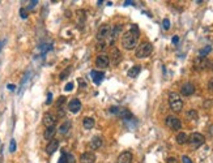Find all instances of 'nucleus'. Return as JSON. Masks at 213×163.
I'll return each mask as SVG.
<instances>
[{"label":"nucleus","mask_w":213,"mask_h":163,"mask_svg":"<svg viewBox=\"0 0 213 163\" xmlns=\"http://www.w3.org/2000/svg\"><path fill=\"white\" fill-rule=\"evenodd\" d=\"M0 50H1V43H0Z\"/></svg>","instance_id":"46"},{"label":"nucleus","mask_w":213,"mask_h":163,"mask_svg":"<svg viewBox=\"0 0 213 163\" xmlns=\"http://www.w3.org/2000/svg\"><path fill=\"white\" fill-rule=\"evenodd\" d=\"M124 4H126V5H131V4H133V1H126Z\"/></svg>","instance_id":"45"},{"label":"nucleus","mask_w":213,"mask_h":163,"mask_svg":"<svg viewBox=\"0 0 213 163\" xmlns=\"http://www.w3.org/2000/svg\"><path fill=\"white\" fill-rule=\"evenodd\" d=\"M167 163H179V161L175 157H170V158H167Z\"/></svg>","instance_id":"34"},{"label":"nucleus","mask_w":213,"mask_h":163,"mask_svg":"<svg viewBox=\"0 0 213 163\" xmlns=\"http://www.w3.org/2000/svg\"><path fill=\"white\" fill-rule=\"evenodd\" d=\"M102 144H103L102 137H99V136H96V137H93V140L90 141V149H93V150L99 149V147L102 146Z\"/></svg>","instance_id":"17"},{"label":"nucleus","mask_w":213,"mask_h":163,"mask_svg":"<svg viewBox=\"0 0 213 163\" xmlns=\"http://www.w3.org/2000/svg\"><path fill=\"white\" fill-rule=\"evenodd\" d=\"M58 147H59V141L58 140H51L50 142L47 144V146H46V153L47 154H54L58 150Z\"/></svg>","instance_id":"15"},{"label":"nucleus","mask_w":213,"mask_h":163,"mask_svg":"<svg viewBox=\"0 0 213 163\" xmlns=\"http://www.w3.org/2000/svg\"><path fill=\"white\" fill-rule=\"evenodd\" d=\"M152 51H153V46H152L149 42H142V43L139 44L137 48H136V56L140 59L148 58L152 54Z\"/></svg>","instance_id":"3"},{"label":"nucleus","mask_w":213,"mask_h":163,"mask_svg":"<svg viewBox=\"0 0 213 163\" xmlns=\"http://www.w3.org/2000/svg\"><path fill=\"white\" fill-rule=\"evenodd\" d=\"M58 163H68V162H67V158H65V155H64V152H63L62 157H60V159H59V162H58Z\"/></svg>","instance_id":"36"},{"label":"nucleus","mask_w":213,"mask_h":163,"mask_svg":"<svg viewBox=\"0 0 213 163\" xmlns=\"http://www.w3.org/2000/svg\"><path fill=\"white\" fill-rule=\"evenodd\" d=\"M7 87H8V90H11V92H13V90L16 89V86H14V85H12V84H9V85H8Z\"/></svg>","instance_id":"41"},{"label":"nucleus","mask_w":213,"mask_h":163,"mask_svg":"<svg viewBox=\"0 0 213 163\" xmlns=\"http://www.w3.org/2000/svg\"><path fill=\"white\" fill-rule=\"evenodd\" d=\"M65 102V97H59V99H58V102H56V106H58V108L60 107L63 103Z\"/></svg>","instance_id":"32"},{"label":"nucleus","mask_w":213,"mask_h":163,"mask_svg":"<svg viewBox=\"0 0 213 163\" xmlns=\"http://www.w3.org/2000/svg\"><path fill=\"white\" fill-rule=\"evenodd\" d=\"M110 61L114 65H118L120 63V60H122V54H120V51L118 50L117 47H112L111 48V52H110Z\"/></svg>","instance_id":"9"},{"label":"nucleus","mask_w":213,"mask_h":163,"mask_svg":"<svg viewBox=\"0 0 213 163\" xmlns=\"http://www.w3.org/2000/svg\"><path fill=\"white\" fill-rule=\"evenodd\" d=\"M208 89H209V92H213V78H211V80H209V82H208Z\"/></svg>","instance_id":"40"},{"label":"nucleus","mask_w":213,"mask_h":163,"mask_svg":"<svg viewBox=\"0 0 213 163\" xmlns=\"http://www.w3.org/2000/svg\"><path fill=\"white\" fill-rule=\"evenodd\" d=\"M211 51H212V47H211V46H207V47H204V48H201V50L199 51V55L203 56V58H205V56L208 55Z\"/></svg>","instance_id":"24"},{"label":"nucleus","mask_w":213,"mask_h":163,"mask_svg":"<svg viewBox=\"0 0 213 163\" xmlns=\"http://www.w3.org/2000/svg\"><path fill=\"white\" fill-rule=\"evenodd\" d=\"M181 93H182V95H184V97L192 95L194 93H195V86H194L191 82H186V84H183V85H182V87H181Z\"/></svg>","instance_id":"11"},{"label":"nucleus","mask_w":213,"mask_h":163,"mask_svg":"<svg viewBox=\"0 0 213 163\" xmlns=\"http://www.w3.org/2000/svg\"><path fill=\"white\" fill-rule=\"evenodd\" d=\"M37 4H38V1H37V0H34V1H30V3H29V7H28V8H29V9H33V8H34Z\"/></svg>","instance_id":"38"},{"label":"nucleus","mask_w":213,"mask_h":163,"mask_svg":"<svg viewBox=\"0 0 213 163\" xmlns=\"http://www.w3.org/2000/svg\"><path fill=\"white\" fill-rule=\"evenodd\" d=\"M204 141H205V138H204V136L201 133H197V132H195L191 136H188V142L192 147H199L201 146L204 144Z\"/></svg>","instance_id":"5"},{"label":"nucleus","mask_w":213,"mask_h":163,"mask_svg":"<svg viewBox=\"0 0 213 163\" xmlns=\"http://www.w3.org/2000/svg\"><path fill=\"white\" fill-rule=\"evenodd\" d=\"M182 162H183V163H192V161H191V159L188 158L187 155H183V157H182Z\"/></svg>","instance_id":"35"},{"label":"nucleus","mask_w":213,"mask_h":163,"mask_svg":"<svg viewBox=\"0 0 213 163\" xmlns=\"http://www.w3.org/2000/svg\"><path fill=\"white\" fill-rule=\"evenodd\" d=\"M90 76H92V80L94 81V84H96V85H99V84L102 82V80H103V77H105V74H103L102 72L92 71V72H90Z\"/></svg>","instance_id":"16"},{"label":"nucleus","mask_w":213,"mask_h":163,"mask_svg":"<svg viewBox=\"0 0 213 163\" xmlns=\"http://www.w3.org/2000/svg\"><path fill=\"white\" fill-rule=\"evenodd\" d=\"M55 133H56V128L55 127H51V128H47L46 131H45V138L46 140H54V136H55Z\"/></svg>","instance_id":"20"},{"label":"nucleus","mask_w":213,"mask_h":163,"mask_svg":"<svg viewBox=\"0 0 213 163\" xmlns=\"http://www.w3.org/2000/svg\"><path fill=\"white\" fill-rule=\"evenodd\" d=\"M208 67H211V61L207 58L197 56V58L194 60V68L196 69V71H204V69H207Z\"/></svg>","instance_id":"6"},{"label":"nucleus","mask_w":213,"mask_h":163,"mask_svg":"<svg viewBox=\"0 0 213 163\" xmlns=\"http://www.w3.org/2000/svg\"><path fill=\"white\" fill-rule=\"evenodd\" d=\"M119 108H120V107H115V106H112V107L109 108V112L114 114V115H118V112H119Z\"/></svg>","instance_id":"29"},{"label":"nucleus","mask_w":213,"mask_h":163,"mask_svg":"<svg viewBox=\"0 0 213 163\" xmlns=\"http://www.w3.org/2000/svg\"><path fill=\"white\" fill-rule=\"evenodd\" d=\"M175 140L179 145H184L188 142V136H187V133H184V132H181V133H178Z\"/></svg>","instance_id":"21"},{"label":"nucleus","mask_w":213,"mask_h":163,"mask_svg":"<svg viewBox=\"0 0 213 163\" xmlns=\"http://www.w3.org/2000/svg\"><path fill=\"white\" fill-rule=\"evenodd\" d=\"M68 110L73 114H77L78 111L81 110V102L78 101V99H72L68 103Z\"/></svg>","instance_id":"13"},{"label":"nucleus","mask_w":213,"mask_h":163,"mask_svg":"<svg viewBox=\"0 0 213 163\" xmlns=\"http://www.w3.org/2000/svg\"><path fill=\"white\" fill-rule=\"evenodd\" d=\"M83 125L85 129H92L94 127V119L93 117H85L83 120Z\"/></svg>","instance_id":"22"},{"label":"nucleus","mask_w":213,"mask_h":163,"mask_svg":"<svg viewBox=\"0 0 213 163\" xmlns=\"http://www.w3.org/2000/svg\"><path fill=\"white\" fill-rule=\"evenodd\" d=\"M169 103H170V108H171L174 112H181L182 108H183V101L181 99L178 93H170L169 94Z\"/></svg>","instance_id":"2"},{"label":"nucleus","mask_w":213,"mask_h":163,"mask_svg":"<svg viewBox=\"0 0 213 163\" xmlns=\"http://www.w3.org/2000/svg\"><path fill=\"white\" fill-rule=\"evenodd\" d=\"M165 123H166V125L169 127L170 129H173V131H178V129L182 128L181 120H179L176 116H167L166 120H165Z\"/></svg>","instance_id":"7"},{"label":"nucleus","mask_w":213,"mask_h":163,"mask_svg":"<svg viewBox=\"0 0 213 163\" xmlns=\"http://www.w3.org/2000/svg\"><path fill=\"white\" fill-rule=\"evenodd\" d=\"M139 41V29L136 25H132L131 30H128L127 33H124L122 37V46L126 50H132L136 47Z\"/></svg>","instance_id":"1"},{"label":"nucleus","mask_w":213,"mask_h":163,"mask_svg":"<svg viewBox=\"0 0 213 163\" xmlns=\"http://www.w3.org/2000/svg\"><path fill=\"white\" fill-rule=\"evenodd\" d=\"M178 42H179V38H178V37H174V38H173V43H174V44H176Z\"/></svg>","instance_id":"42"},{"label":"nucleus","mask_w":213,"mask_h":163,"mask_svg":"<svg viewBox=\"0 0 213 163\" xmlns=\"http://www.w3.org/2000/svg\"><path fill=\"white\" fill-rule=\"evenodd\" d=\"M80 161L81 163H94L96 162V155L92 152H86L80 157Z\"/></svg>","instance_id":"14"},{"label":"nucleus","mask_w":213,"mask_h":163,"mask_svg":"<svg viewBox=\"0 0 213 163\" xmlns=\"http://www.w3.org/2000/svg\"><path fill=\"white\" fill-rule=\"evenodd\" d=\"M211 65H212V71H213V64H211Z\"/></svg>","instance_id":"47"},{"label":"nucleus","mask_w":213,"mask_h":163,"mask_svg":"<svg viewBox=\"0 0 213 163\" xmlns=\"http://www.w3.org/2000/svg\"><path fill=\"white\" fill-rule=\"evenodd\" d=\"M118 116H120L123 120H131V119H132V114H131L127 108H119Z\"/></svg>","instance_id":"18"},{"label":"nucleus","mask_w":213,"mask_h":163,"mask_svg":"<svg viewBox=\"0 0 213 163\" xmlns=\"http://www.w3.org/2000/svg\"><path fill=\"white\" fill-rule=\"evenodd\" d=\"M208 131H209V133H211V134L213 136V124H212L211 127H209V129H208Z\"/></svg>","instance_id":"43"},{"label":"nucleus","mask_w":213,"mask_h":163,"mask_svg":"<svg viewBox=\"0 0 213 163\" xmlns=\"http://www.w3.org/2000/svg\"><path fill=\"white\" fill-rule=\"evenodd\" d=\"M51 102H53V94H51V93H48V94H47V101H46V104H50Z\"/></svg>","instance_id":"39"},{"label":"nucleus","mask_w":213,"mask_h":163,"mask_svg":"<svg viewBox=\"0 0 213 163\" xmlns=\"http://www.w3.org/2000/svg\"><path fill=\"white\" fill-rule=\"evenodd\" d=\"M69 73H71V67H68L64 72H62V73H60V76H59V77H60V80H65L67 76H68Z\"/></svg>","instance_id":"26"},{"label":"nucleus","mask_w":213,"mask_h":163,"mask_svg":"<svg viewBox=\"0 0 213 163\" xmlns=\"http://www.w3.org/2000/svg\"><path fill=\"white\" fill-rule=\"evenodd\" d=\"M64 155H65L67 162H68V163H75V157L72 155L71 153H65V152H64Z\"/></svg>","instance_id":"27"},{"label":"nucleus","mask_w":213,"mask_h":163,"mask_svg":"<svg viewBox=\"0 0 213 163\" xmlns=\"http://www.w3.org/2000/svg\"><path fill=\"white\" fill-rule=\"evenodd\" d=\"M72 89H73V84H72V82H68V84L65 85V87H64L65 92H71Z\"/></svg>","instance_id":"33"},{"label":"nucleus","mask_w":213,"mask_h":163,"mask_svg":"<svg viewBox=\"0 0 213 163\" xmlns=\"http://www.w3.org/2000/svg\"><path fill=\"white\" fill-rule=\"evenodd\" d=\"M109 64H110V59H109L107 55H103V54H101V55L97 56V59H96V67L103 69V68H107Z\"/></svg>","instance_id":"8"},{"label":"nucleus","mask_w":213,"mask_h":163,"mask_svg":"<svg viewBox=\"0 0 213 163\" xmlns=\"http://www.w3.org/2000/svg\"><path fill=\"white\" fill-rule=\"evenodd\" d=\"M105 48H106L105 42H101V43H98V46H97V50H105Z\"/></svg>","instance_id":"37"},{"label":"nucleus","mask_w":213,"mask_h":163,"mask_svg":"<svg viewBox=\"0 0 213 163\" xmlns=\"http://www.w3.org/2000/svg\"><path fill=\"white\" fill-rule=\"evenodd\" d=\"M43 124L46 125V128H51V127H55L56 124V116H54L53 114L47 112L43 115Z\"/></svg>","instance_id":"10"},{"label":"nucleus","mask_w":213,"mask_h":163,"mask_svg":"<svg viewBox=\"0 0 213 163\" xmlns=\"http://www.w3.org/2000/svg\"><path fill=\"white\" fill-rule=\"evenodd\" d=\"M132 159H133L132 153L131 152H124L118 157L117 163H132Z\"/></svg>","instance_id":"12"},{"label":"nucleus","mask_w":213,"mask_h":163,"mask_svg":"<svg viewBox=\"0 0 213 163\" xmlns=\"http://www.w3.org/2000/svg\"><path fill=\"white\" fill-rule=\"evenodd\" d=\"M111 33H112V26L102 25L101 28L98 29V31H97V39H98L99 42H105V39L111 37Z\"/></svg>","instance_id":"4"},{"label":"nucleus","mask_w":213,"mask_h":163,"mask_svg":"<svg viewBox=\"0 0 213 163\" xmlns=\"http://www.w3.org/2000/svg\"><path fill=\"white\" fill-rule=\"evenodd\" d=\"M20 16L21 19H28V12H26L25 8H21L20 9Z\"/></svg>","instance_id":"31"},{"label":"nucleus","mask_w":213,"mask_h":163,"mask_svg":"<svg viewBox=\"0 0 213 163\" xmlns=\"http://www.w3.org/2000/svg\"><path fill=\"white\" fill-rule=\"evenodd\" d=\"M140 71H141V67L140 65H135V67H132L131 69H128V72H127V76L131 77V78H135L139 76Z\"/></svg>","instance_id":"19"},{"label":"nucleus","mask_w":213,"mask_h":163,"mask_svg":"<svg viewBox=\"0 0 213 163\" xmlns=\"http://www.w3.org/2000/svg\"><path fill=\"white\" fill-rule=\"evenodd\" d=\"M186 116H187V119H190V120H196L197 119V112L195 110H190Z\"/></svg>","instance_id":"25"},{"label":"nucleus","mask_w":213,"mask_h":163,"mask_svg":"<svg viewBox=\"0 0 213 163\" xmlns=\"http://www.w3.org/2000/svg\"><path fill=\"white\" fill-rule=\"evenodd\" d=\"M69 128H71V123H69V122H64L62 125L59 127V132L62 134H65L67 132L69 131Z\"/></svg>","instance_id":"23"},{"label":"nucleus","mask_w":213,"mask_h":163,"mask_svg":"<svg viewBox=\"0 0 213 163\" xmlns=\"http://www.w3.org/2000/svg\"><path fill=\"white\" fill-rule=\"evenodd\" d=\"M9 152H11V153H14V152H16V141H14V140H11V144H9Z\"/></svg>","instance_id":"28"},{"label":"nucleus","mask_w":213,"mask_h":163,"mask_svg":"<svg viewBox=\"0 0 213 163\" xmlns=\"http://www.w3.org/2000/svg\"><path fill=\"white\" fill-rule=\"evenodd\" d=\"M211 103H212V102L208 101V102H205V103H204V106H205V107H208V106H211Z\"/></svg>","instance_id":"44"},{"label":"nucleus","mask_w":213,"mask_h":163,"mask_svg":"<svg viewBox=\"0 0 213 163\" xmlns=\"http://www.w3.org/2000/svg\"><path fill=\"white\" fill-rule=\"evenodd\" d=\"M162 28L165 29V30H169L170 29V21L167 20V19H165L162 21Z\"/></svg>","instance_id":"30"}]
</instances>
